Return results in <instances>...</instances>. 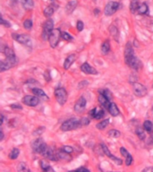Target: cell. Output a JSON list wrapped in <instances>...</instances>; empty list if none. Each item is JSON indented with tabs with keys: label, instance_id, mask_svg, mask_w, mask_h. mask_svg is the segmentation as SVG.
Returning <instances> with one entry per match:
<instances>
[{
	"label": "cell",
	"instance_id": "cell-1",
	"mask_svg": "<svg viewBox=\"0 0 153 172\" xmlns=\"http://www.w3.org/2000/svg\"><path fill=\"white\" fill-rule=\"evenodd\" d=\"M82 127V120L81 119H76V118H70L66 121H65L62 126H61V130L66 132V131H71L77 129L79 127Z\"/></svg>",
	"mask_w": 153,
	"mask_h": 172
},
{
	"label": "cell",
	"instance_id": "cell-2",
	"mask_svg": "<svg viewBox=\"0 0 153 172\" xmlns=\"http://www.w3.org/2000/svg\"><path fill=\"white\" fill-rule=\"evenodd\" d=\"M125 61L128 67H130L131 68H133V70L138 71L140 68H142V62L140 61V59L135 57L134 55H131V56H127L125 57Z\"/></svg>",
	"mask_w": 153,
	"mask_h": 172
},
{
	"label": "cell",
	"instance_id": "cell-3",
	"mask_svg": "<svg viewBox=\"0 0 153 172\" xmlns=\"http://www.w3.org/2000/svg\"><path fill=\"white\" fill-rule=\"evenodd\" d=\"M32 148L34 152L42 154L48 148V145L44 143V141L41 138H37L32 143Z\"/></svg>",
	"mask_w": 153,
	"mask_h": 172
},
{
	"label": "cell",
	"instance_id": "cell-4",
	"mask_svg": "<svg viewBox=\"0 0 153 172\" xmlns=\"http://www.w3.org/2000/svg\"><path fill=\"white\" fill-rule=\"evenodd\" d=\"M54 30V22L53 20L49 19L45 22L44 25H43V32H42V39L44 40H49L51 33Z\"/></svg>",
	"mask_w": 153,
	"mask_h": 172
},
{
	"label": "cell",
	"instance_id": "cell-5",
	"mask_svg": "<svg viewBox=\"0 0 153 172\" xmlns=\"http://www.w3.org/2000/svg\"><path fill=\"white\" fill-rule=\"evenodd\" d=\"M60 38H62V33L59 29H54L53 32L51 33L49 38V45L51 48L55 49L56 47L58 45Z\"/></svg>",
	"mask_w": 153,
	"mask_h": 172
},
{
	"label": "cell",
	"instance_id": "cell-6",
	"mask_svg": "<svg viewBox=\"0 0 153 172\" xmlns=\"http://www.w3.org/2000/svg\"><path fill=\"white\" fill-rule=\"evenodd\" d=\"M55 97L56 101L61 106H63L67 101V92L64 88H58L55 91Z\"/></svg>",
	"mask_w": 153,
	"mask_h": 172
},
{
	"label": "cell",
	"instance_id": "cell-7",
	"mask_svg": "<svg viewBox=\"0 0 153 172\" xmlns=\"http://www.w3.org/2000/svg\"><path fill=\"white\" fill-rule=\"evenodd\" d=\"M133 93L136 97H144L147 95V88L142 85V84L139 83H133Z\"/></svg>",
	"mask_w": 153,
	"mask_h": 172
},
{
	"label": "cell",
	"instance_id": "cell-8",
	"mask_svg": "<svg viewBox=\"0 0 153 172\" xmlns=\"http://www.w3.org/2000/svg\"><path fill=\"white\" fill-rule=\"evenodd\" d=\"M119 6H120L119 3L109 1L105 6V9H104L105 15H106V16H111V15H113L119 9Z\"/></svg>",
	"mask_w": 153,
	"mask_h": 172
},
{
	"label": "cell",
	"instance_id": "cell-9",
	"mask_svg": "<svg viewBox=\"0 0 153 172\" xmlns=\"http://www.w3.org/2000/svg\"><path fill=\"white\" fill-rule=\"evenodd\" d=\"M12 37L14 40L18 41L19 43L25 45V46H32V40H30V37L26 34H16L13 33Z\"/></svg>",
	"mask_w": 153,
	"mask_h": 172
},
{
	"label": "cell",
	"instance_id": "cell-10",
	"mask_svg": "<svg viewBox=\"0 0 153 172\" xmlns=\"http://www.w3.org/2000/svg\"><path fill=\"white\" fill-rule=\"evenodd\" d=\"M101 148H102L103 152H104L106 156H108V157H109V159H111L112 161H114L115 163H116V165H118V166L122 165V163H123V161H122L121 159H119V158H117V157H116V156H114V155L110 152L109 149L106 146L105 144H103V143L101 144Z\"/></svg>",
	"mask_w": 153,
	"mask_h": 172
},
{
	"label": "cell",
	"instance_id": "cell-11",
	"mask_svg": "<svg viewBox=\"0 0 153 172\" xmlns=\"http://www.w3.org/2000/svg\"><path fill=\"white\" fill-rule=\"evenodd\" d=\"M23 102L26 106L30 107H36L39 103V99L37 96H32V95H26L23 99Z\"/></svg>",
	"mask_w": 153,
	"mask_h": 172
},
{
	"label": "cell",
	"instance_id": "cell-12",
	"mask_svg": "<svg viewBox=\"0 0 153 172\" xmlns=\"http://www.w3.org/2000/svg\"><path fill=\"white\" fill-rule=\"evenodd\" d=\"M86 104H87V101L85 100V98L84 97H81L77 101V102L75 103V105H74V111L76 113H78V114L82 113L85 110Z\"/></svg>",
	"mask_w": 153,
	"mask_h": 172
},
{
	"label": "cell",
	"instance_id": "cell-13",
	"mask_svg": "<svg viewBox=\"0 0 153 172\" xmlns=\"http://www.w3.org/2000/svg\"><path fill=\"white\" fill-rule=\"evenodd\" d=\"M89 114H90V117H92L94 119H100L104 117L105 112L103 110V108L97 107V108H94L93 109H91Z\"/></svg>",
	"mask_w": 153,
	"mask_h": 172
},
{
	"label": "cell",
	"instance_id": "cell-14",
	"mask_svg": "<svg viewBox=\"0 0 153 172\" xmlns=\"http://www.w3.org/2000/svg\"><path fill=\"white\" fill-rule=\"evenodd\" d=\"M41 155L43 156L44 158L48 159V160H50V161H58L57 160V156H56V152H55L52 150V148H50L49 146H48V148L46 149V151Z\"/></svg>",
	"mask_w": 153,
	"mask_h": 172
},
{
	"label": "cell",
	"instance_id": "cell-15",
	"mask_svg": "<svg viewBox=\"0 0 153 172\" xmlns=\"http://www.w3.org/2000/svg\"><path fill=\"white\" fill-rule=\"evenodd\" d=\"M14 62L9 60V59H6V60H2L1 62H0V71L1 72H5L6 70H8L10 68H12L13 67L15 66Z\"/></svg>",
	"mask_w": 153,
	"mask_h": 172
},
{
	"label": "cell",
	"instance_id": "cell-16",
	"mask_svg": "<svg viewBox=\"0 0 153 172\" xmlns=\"http://www.w3.org/2000/svg\"><path fill=\"white\" fill-rule=\"evenodd\" d=\"M81 70L86 74H98L99 72L92 67H90L89 63H84L81 67Z\"/></svg>",
	"mask_w": 153,
	"mask_h": 172
},
{
	"label": "cell",
	"instance_id": "cell-17",
	"mask_svg": "<svg viewBox=\"0 0 153 172\" xmlns=\"http://www.w3.org/2000/svg\"><path fill=\"white\" fill-rule=\"evenodd\" d=\"M5 54V56L6 57V59H9L13 62H14V63H16V57H15V54L13 52V50L10 48H8V47H5V49L2 50Z\"/></svg>",
	"mask_w": 153,
	"mask_h": 172
},
{
	"label": "cell",
	"instance_id": "cell-18",
	"mask_svg": "<svg viewBox=\"0 0 153 172\" xmlns=\"http://www.w3.org/2000/svg\"><path fill=\"white\" fill-rule=\"evenodd\" d=\"M32 92L34 93V94H35L39 99H41V100H43V101H49V97H48V95L45 93L44 91H42V90H40V89H38V88H34V89H32Z\"/></svg>",
	"mask_w": 153,
	"mask_h": 172
},
{
	"label": "cell",
	"instance_id": "cell-19",
	"mask_svg": "<svg viewBox=\"0 0 153 172\" xmlns=\"http://www.w3.org/2000/svg\"><path fill=\"white\" fill-rule=\"evenodd\" d=\"M75 59H76V57H75V55H74V54H72V55L68 56V57L66 58L65 62H64V68H65L66 70L69 69L70 67L74 63Z\"/></svg>",
	"mask_w": 153,
	"mask_h": 172
},
{
	"label": "cell",
	"instance_id": "cell-20",
	"mask_svg": "<svg viewBox=\"0 0 153 172\" xmlns=\"http://www.w3.org/2000/svg\"><path fill=\"white\" fill-rule=\"evenodd\" d=\"M78 5V1L77 0H70V1L68 2V4L66 5V11L68 14L72 13L74 9L76 8V6H77Z\"/></svg>",
	"mask_w": 153,
	"mask_h": 172
},
{
	"label": "cell",
	"instance_id": "cell-21",
	"mask_svg": "<svg viewBox=\"0 0 153 172\" xmlns=\"http://www.w3.org/2000/svg\"><path fill=\"white\" fill-rule=\"evenodd\" d=\"M99 102L100 103L101 106H103L105 108L109 109V105H110V100L108 99L106 96H104L103 94H101V93H99Z\"/></svg>",
	"mask_w": 153,
	"mask_h": 172
},
{
	"label": "cell",
	"instance_id": "cell-22",
	"mask_svg": "<svg viewBox=\"0 0 153 172\" xmlns=\"http://www.w3.org/2000/svg\"><path fill=\"white\" fill-rule=\"evenodd\" d=\"M39 164H40V168L43 170V172H56L47 161L42 160V161H40Z\"/></svg>",
	"mask_w": 153,
	"mask_h": 172
},
{
	"label": "cell",
	"instance_id": "cell-23",
	"mask_svg": "<svg viewBox=\"0 0 153 172\" xmlns=\"http://www.w3.org/2000/svg\"><path fill=\"white\" fill-rule=\"evenodd\" d=\"M56 156H57V160H62V161H69L72 159L68 153L63 151L61 149L56 151Z\"/></svg>",
	"mask_w": 153,
	"mask_h": 172
},
{
	"label": "cell",
	"instance_id": "cell-24",
	"mask_svg": "<svg viewBox=\"0 0 153 172\" xmlns=\"http://www.w3.org/2000/svg\"><path fill=\"white\" fill-rule=\"evenodd\" d=\"M109 112L113 116V117H117L119 114H120V111L117 108V105L114 102H111L110 105H109Z\"/></svg>",
	"mask_w": 153,
	"mask_h": 172
},
{
	"label": "cell",
	"instance_id": "cell-25",
	"mask_svg": "<svg viewBox=\"0 0 153 172\" xmlns=\"http://www.w3.org/2000/svg\"><path fill=\"white\" fill-rule=\"evenodd\" d=\"M110 50V43H109V40H105L102 45H101V52L103 55H106V54H109Z\"/></svg>",
	"mask_w": 153,
	"mask_h": 172
},
{
	"label": "cell",
	"instance_id": "cell-26",
	"mask_svg": "<svg viewBox=\"0 0 153 172\" xmlns=\"http://www.w3.org/2000/svg\"><path fill=\"white\" fill-rule=\"evenodd\" d=\"M22 5L26 10H32L34 7L33 0H21Z\"/></svg>",
	"mask_w": 153,
	"mask_h": 172
},
{
	"label": "cell",
	"instance_id": "cell-27",
	"mask_svg": "<svg viewBox=\"0 0 153 172\" xmlns=\"http://www.w3.org/2000/svg\"><path fill=\"white\" fill-rule=\"evenodd\" d=\"M140 1L139 0H132L130 4V10L133 13H136L138 11V8L140 7Z\"/></svg>",
	"mask_w": 153,
	"mask_h": 172
},
{
	"label": "cell",
	"instance_id": "cell-28",
	"mask_svg": "<svg viewBox=\"0 0 153 172\" xmlns=\"http://www.w3.org/2000/svg\"><path fill=\"white\" fill-rule=\"evenodd\" d=\"M131 55H134L133 49L132 44L130 42H127L126 45V49H125V57L131 56Z\"/></svg>",
	"mask_w": 153,
	"mask_h": 172
},
{
	"label": "cell",
	"instance_id": "cell-29",
	"mask_svg": "<svg viewBox=\"0 0 153 172\" xmlns=\"http://www.w3.org/2000/svg\"><path fill=\"white\" fill-rule=\"evenodd\" d=\"M54 12H55V9H54V7L52 6H47V7L44 9V15H45L46 17L49 18V17L52 16V14L54 13Z\"/></svg>",
	"mask_w": 153,
	"mask_h": 172
},
{
	"label": "cell",
	"instance_id": "cell-30",
	"mask_svg": "<svg viewBox=\"0 0 153 172\" xmlns=\"http://www.w3.org/2000/svg\"><path fill=\"white\" fill-rule=\"evenodd\" d=\"M19 154H20L19 149H17V148H13V149H12L11 152L9 153V158H10L11 160H16V159L18 158Z\"/></svg>",
	"mask_w": 153,
	"mask_h": 172
},
{
	"label": "cell",
	"instance_id": "cell-31",
	"mask_svg": "<svg viewBox=\"0 0 153 172\" xmlns=\"http://www.w3.org/2000/svg\"><path fill=\"white\" fill-rule=\"evenodd\" d=\"M17 170H18V172H30V169L28 168V166L24 162H20L18 164Z\"/></svg>",
	"mask_w": 153,
	"mask_h": 172
},
{
	"label": "cell",
	"instance_id": "cell-32",
	"mask_svg": "<svg viewBox=\"0 0 153 172\" xmlns=\"http://www.w3.org/2000/svg\"><path fill=\"white\" fill-rule=\"evenodd\" d=\"M143 128H144L145 131H147V132H149V133L152 132V130H153V125H152V122L149 121V120L144 121V123H143Z\"/></svg>",
	"mask_w": 153,
	"mask_h": 172
},
{
	"label": "cell",
	"instance_id": "cell-33",
	"mask_svg": "<svg viewBox=\"0 0 153 172\" xmlns=\"http://www.w3.org/2000/svg\"><path fill=\"white\" fill-rule=\"evenodd\" d=\"M109 119H105V120H103V121H101V122L98 123L96 127H97V128H98V129H99V130H103V129H105L106 127L109 126Z\"/></svg>",
	"mask_w": 153,
	"mask_h": 172
},
{
	"label": "cell",
	"instance_id": "cell-34",
	"mask_svg": "<svg viewBox=\"0 0 153 172\" xmlns=\"http://www.w3.org/2000/svg\"><path fill=\"white\" fill-rule=\"evenodd\" d=\"M149 11V7L147 6L146 3H143L140 6V7L138 8V11H137V13H138L139 14H146Z\"/></svg>",
	"mask_w": 153,
	"mask_h": 172
},
{
	"label": "cell",
	"instance_id": "cell-35",
	"mask_svg": "<svg viewBox=\"0 0 153 172\" xmlns=\"http://www.w3.org/2000/svg\"><path fill=\"white\" fill-rule=\"evenodd\" d=\"M137 136L139 137L140 140H144L145 139V132H144V129H142V127H138L135 131Z\"/></svg>",
	"mask_w": 153,
	"mask_h": 172
},
{
	"label": "cell",
	"instance_id": "cell-36",
	"mask_svg": "<svg viewBox=\"0 0 153 172\" xmlns=\"http://www.w3.org/2000/svg\"><path fill=\"white\" fill-rule=\"evenodd\" d=\"M109 30H110L111 35L114 37V39H116V40H118V30H117L116 27L114 26V25H112V26H110Z\"/></svg>",
	"mask_w": 153,
	"mask_h": 172
},
{
	"label": "cell",
	"instance_id": "cell-37",
	"mask_svg": "<svg viewBox=\"0 0 153 172\" xmlns=\"http://www.w3.org/2000/svg\"><path fill=\"white\" fill-rule=\"evenodd\" d=\"M109 135L112 138H118L121 135V133L118 130L116 129H111L110 131H109Z\"/></svg>",
	"mask_w": 153,
	"mask_h": 172
},
{
	"label": "cell",
	"instance_id": "cell-38",
	"mask_svg": "<svg viewBox=\"0 0 153 172\" xmlns=\"http://www.w3.org/2000/svg\"><path fill=\"white\" fill-rule=\"evenodd\" d=\"M23 27L26 29V30H30L32 28V21L30 19H27L24 21L23 23Z\"/></svg>",
	"mask_w": 153,
	"mask_h": 172
},
{
	"label": "cell",
	"instance_id": "cell-39",
	"mask_svg": "<svg viewBox=\"0 0 153 172\" xmlns=\"http://www.w3.org/2000/svg\"><path fill=\"white\" fill-rule=\"evenodd\" d=\"M99 93H101V94H103L104 96H106V98L109 99V100H111V98H112V95H111L110 91H109V90H106V89H105V90H101V91H99Z\"/></svg>",
	"mask_w": 153,
	"mask_h": 172
},
{
	"label": "cell",
	"instance_id": "cell-40",
	"mask_svg": "<svg viewBox=\"0 0 153 172\" xmlns=\"http://www.w3.org/2000/svg\"><path fill=\"white\" fill-rule=\"evenodd\" d=\"M62 38H63L65 40H67V41H71V40H73V39L68 33H66V32L62 33Z\"/></svg>",
	"mask_w": 153,
	"mask_h": 172
},
{
	"label": "cell",
	"instance_id": "cell-41",
	"mask_svg": "<svg viewBox=\"0 0 153 172\" xmlns=\"http://www.w3.org/2000/svg\"><path fill=\"white\" fill-rule=\"evenodd\" d=\"M61 150H62L63 151H65V152H66V153H68V154H70L73 151V149L71 146H68V145L63 146L62 148H61Z\"/></svg>",
	"mask_w": 153,
	"mask_h": 172
},
{
	"label": "cell",
	"instance_id": "cell-42",
	"mask_svg": "<svg viewBox=\"0 0 153 172\" xmlns=\"http://www.w3.org/2000/svg\"><path fill=\"white\" fill-rule=\"evenodd\" d=\"M120 153H121L122 156H123V157H125V158H126L127 156L130 154V153L128 152V151H127L126 148H124V147H121V148H120Z\"/></svg>",
	"mask_w": 153,
	"mask_h": 172
},
{
	"label": "cell",
	"instance_id": "cell-43",
	"mask_svg": "<svg viewBox=\"0 0 153 172\" xmlns=\"http://www.w3.org/2000/svg\"><path fill=\"white\" fill-rule=\"evenodd\" d=\"M133 156L131 155V154H129L127 157L126 158V166H131L132 165V163H133Z\"/></svg>",
	"mask_w": 153,
	"mask_h": 172
},
{
	"label": "cell",
	"instance_id": "cell-44",
	"mask_svg": "<svg viewBox=\"0 0 153 172\" xmlns=\"http://www.w3.org/2000/svg\"><path fill=\"white\" fill-rule=\"evenodd\" d=\"M76 28H77L78 32H82V30H83L84 28V24L82 21H78L77 22V24H76Z\"/></svg>",
	"mask_w": 153,
	"mask_h": 172
},
{
	"label": "cell",
	"instance_id": "cell-45",
	"mask_svg": "<svg viewBox=\"0 0 153 172\" xmlns=\"http://www.w3.org/2000/svg\"><path fill=\"white\" fill-rule=\"evenodd\" d=\"M81 120H82V126H88V125L90 124V120H89V118H87V117H83V118H82Z\"/></svg>",
	"mask_w": 153,
	"mask_h": 172
},
{
	"label": "cell",
	"instance_id": "cell-46",
	"mask_svg": "<svg viewBox=\"0 0 153 172\" xmlns=\"http://www.w3.org/2000/svg\"><path fill=\"white\" fill-rule=\"evenodd\" d=\"M89 84V83L87 82V81H83V82H82V83H80L79 84H78V88L79 89H82V88H84L86 85H88Z\"/></svg>",
	"mask_w": 153,
	"mask_h": 172
},
{
	"label": "cell",
	"instance_id": "cell-47",
	"mask_svg": "<svg viewBox=\"0 0 153 172\" xmlns=\"http://www.w3.org/2000/svg\"><path fill=\"white\" fill-rule=\"evenodd\" d=\"M13 109H22L23 108H22V106H20L19 104H13V105H11L10 106Z\"/></svg>",
	"mask_w": 153,
	"mask_h": 172
},
{
	"label": "cell",
	"instance_id": "cell-48",
	"mask_svg": "<svg viewBox=\"0 0 153 172\" xmlns=\"http://www.w3.org/2000/svg\"><path fill=\"white\" fill-rule=\"evenodd\" d=\"M77 172H90L88 168H83V167H81V168H79L77 170H76Z\"/></svg>",
	"mask_w": 153,
	"mask_h": 172
},
{
	"label": "cell",
	"instance_id": "cell-49",
	"mask_svg": "<svg viewBox=\"0 0 153 172\" xmlns=\"http://www.w3.org/2000/svg\"><path fill=\"white\" fill-rule=\"evenodd\" d=\"M1 24L5 25L6 27H10V26H11V24H10V23H9L8 22L5 21V20L3 19V17H2V19H1Z\"/></svg>",
	"mask_w": 153,
	"mask_h": 172
},
{
	"label": "cell",
	"instance_id": "cell-50",
	"mask_svg": "<svg viewBox=\"0 0 153 172\" xmlns=\"http://www.w3.org/2000/svg\"><path fill=\"white\" fill-rule=\"evenodd\" d=\"M4 139V133H3V131L1 130V137H0V141H2Z\"/></svg>",
	"mask_w": 153,
	"mask_h": 172
},
{
	"label": "cell",
	"instance_id": "cell-51",
	"mask_svg": "<svg viewBox=\"0 0 153 172\" xmlns=\"http://www.w3.org/2000/svg\"><path fill=\"white\" fill-rule=\"evenodd\" d=\"M3 123H4V116L1 115V125H3Z\"/></svg>",
	"mask_w": 153,
	"mask_h": 172
},
{
	"label": "cell",
	"instance_id": "cell-52",
	"mask_svg": "<svg viewBox=\"0 0 153 172\" xmlns=\"http://www.w3.org/2000/svg\"><path fill=\"white\" fill-rule=\"evenodd\" d=\"M94 13H95V14H96V15H98V13H99V11L98 9H95V10H94Z\"/></svg>",
	"mask_w": 153,
	"mask_h": 172
},
{
	"label": "cell",
	"instance_id": "cell-53",
	"mask_svg": "<svg viewBox=\"0 0 153 172\" xmlns=\"http://www.w3.org/2000/svg\"><path fill=\"white\" fill-rule=\"evenodd\" d=\"M68 172H77V171H68Z\"/></svg>",
	"mask_w": 153,
	"mask_h": 172
},
{
	"label": "cell",
	"instance_id": "cell-54",
	"mask_svg": "<svg viewBox=\"0 0 153 172\" xmlns=\"http://www.w3.org/2000/svg\"><path fill=\"white\" fill-rule=\"evenodd\" d=\"M111 172H119V171H111Z\"/></svg>",
	"mask_w": 153,
	"mask_h": 172
}]
</instances>
